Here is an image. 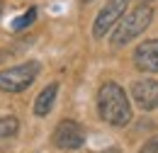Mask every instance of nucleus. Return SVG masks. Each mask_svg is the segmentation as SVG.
<instances>
[{"instance_id":"f257e3e1","label":"nucleus","mask_w":158,"mask_h":153,"mask_svg":"<svg viewBox=\"0 0 158 153\" xmlns=\"http://www.w3.org/2000/svg\"><path fill=\"white\" fill-rule=\"evenodd\" d=\"M98 114L102 122H107L110 126H127L131 122V102L124 93V88L107 80L102 83L98 90Z\"/></svg>"},{"instance_id":"f03ea898","label":"nucleus","mask_w":158,"mask_h":153,"mask_svg":"<svg viewBox=\"0 0 158 153\" xmlns=\"http://www.w3.org/2000/svg\"><path fill=\"white\" fill-rule=\"evenodd\" d=\"M151 19H153V7L146 5V2H141L134 10H129L124 17L119 19V24L112 29V37H110L112 46H124V44L134 41L139 34H143L148 29Z\"/></svg>"},{"instance_id":"7ed1b4c3","label":"nucleus","mask_w":158,"mask_h":153,"mask_svg":"<svg viewBox=\"0 0 158 153\" xmlns=\"http://www.w3.org/2000/svg\"><path fill=\"white\" fill-rule=\"evenodd\" d=\"M39 71H41V66L37 61L10 66V68L0 71V90L2 93H22V90H27L37 80Z\"/></svg>"},{"instance_id":"20e7f679","label":"nucleus","mask_w":158,"mask_h":153,"mask_svg":"<svg viewBox=\"0 0 158 153\" xmlns=\"http://www.w3.org/2000/svg\"><path fill=\"white\" fill-rule=\"evenodd\" d=\"M127 7H129V0H110L98 12V17L93 22V37L105 39L119 24V19L127 15Z\"/></svg>"},{"instance_id":"39448f33","label":"nucleus","mask_w":158,"mask_h":153,"mask_svg":"<svg viewBox=\"0 0 158 153\" xmlns=\"http://www.w3.org/2000/svg\"><path fill=\"white\" fill-rule=\"evenodd\" d=\"M51 141H54L56 148L76 151V148H80L85 143V129L80 126L78 122H73V119H63V122H59V126L54 129Z\"/></svg>"},{"instance_id":"423d86ee","label":"nucleus","mask_w":158,"mask_h":153,"mask_svg":"<svg viewBox=\"0 0 158 153\" xmlns=\"http://www.w3.org/2000/svg\"><path fill=\"white\" fill-rule=\"evenodd\" d=\"M131 97L143 112H151L158 107V80L156 78H141L131 85Z\"/></svg>"},{"instance_id":"0eeeda50","label":"nucleus","mask_w":158,"mask_h":153,"mask_svg":"<svg viewBox=\"0 0 158 153\" xmlns=\"http://www.w3.org/2000/svg\"><path fill=\"white\" fill-rule=\"evenodd\" d=\"M134 66L143 73H158V39H146L134 49Z\"/></svg>"},{"instance_id":"6e6552de","label":"nucleus","mask_w":158,"mask_h":153,"mask_svg":"<svg viewBox=\"0 0 158 153\" xmlns=\"http://www.w3.org/2000/svg\"><path fill=\"white\" fill-rule=\"evenodd\" d=\"M56 95H59V83H49V85L39 93V97L34 100V114L37 117H46L49 114V112L54 110Z\"/></svg>"},{"instance_id":"1a4fd4ad","label":"nucleus","mask_w":158,"mask_h":153,"mask_svg":"<svg viewBox=\"0 0 158 153\" xmlns=\"http://www.w3.org/2000/svg\"><path fill=\"white\" fill-rule=\"evenodd\" d=\"M20 131V122L17 117L7 114V117H0V139H10Z\"/></svg>"},{"instance_id":"9d476101","label":"nucleus","mask_w":158,"mask_h":153,"mask_svg":"<svg viewBox=\"0 0 158 153\" xmlns=\"http://www.w3.org/2000/svg\"><path fill=\"white\" fill-rule=\"evenodd\" d=\"M34 19H37V7H29L22 17H17L15 22H12V29H15V32H22V29H27Z\"/></svg>"},{"instance_id":"9b49d317","label":"nucleus","mask_w":158,"mask_h":153,"mask_svg":"<svg viewBox=\"0 0 158 153\" xmlns=\"http://www.w3.org/2000/svg\"><path fill=\"white\" fill-rule=\"evenodd\" d=\"M139 153H158V136H153V139H148L141 148H139Z\"/></svg>"}]
</instances>
